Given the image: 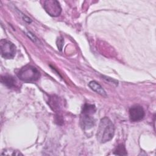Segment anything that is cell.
Listing matches in <instances>:
<instances>
[{
    "label": "cell",
    "mask_w": 156,
    "mask_h": 156,
    "mask_svg": "<svg viewBox=\"0 0 156 156\" xmlns=\"http://www.w3.org/2000/svg\"><path fill=\"white\" fill-rule=\"evenodd\" d=\"M1 82L2 84L9 88H14L16 86V80L11 76H2L1 78Z\"/></svg>",
    "instance_id": "52a82bcc"
},
{
    "label": "cell",
    "mask_w": 156,
    "mask_h": 156,
    "mask_svg": "<svg viewBox=\"0 0 156 156\" xmlns=\"http://www.w3.org/2000/svg\"><path fill=\"white\" fill-rule=\"evenodd\" d=\"M115 134V126L111 120L107 117L102 118L100 121L96 137L101 143L111 140Z\"/></svg>",
    "instance_id": "6da1fadb"
},
{
    "label": "cell",
    "mask_w": 156,
    "mask_h": 156,
    "mask_svg": "<svg viewBox=\"0 0 156 156\" xmlns=\"http://www.w3.org/2000/svg\"><path fill=\"white\" fill-rule=\"evenodd\" d=\"M63 40L62 38H58L57 40V45L58 48L61 50L62 49V46H63Z\"/></svg>",
    "instance_id": "7c38bea8"
},
{
    "label": "cell",
    "mask_w": 156,
    "mask_h": 156,
    "mask_svg": "<svg viewBox=\"0 0 156 156\" xmlns=\"http://www.w3.org/2000/svg\"><path fill=\"white\" fill-rule=\"evenodd\" d=\"M16 74L20 80L25 82H35L40 77V73L37 68L29 65L23 66Z\"/></svg>",
    "instance_id": "3957f363"
},
{
    "label": "cell",
    "mask_w": 156,
    "mask_h": 156,
    "mask_svg": "<svg viewBox=\"0 0 156 156\" xmlns=\"http://www.w3.org/2000/svg\"><path fill=\"white\" fill-rule=\"evenodd\" d=\"M96 112V107L94 105L85 104L82 109L80 123L83 129L89 130L94 125L93 115Z\"/></svg>",
    "instance_id": "7a4b0ae2"
},
{
    "label": "cell",
    "mask_w": 156,
    "mask_h": 156,
    "mask_svg": "<svg viewBox=\"0 0 156 156\" xmlns=\"http://www.w3.org/2000/svg\"><path fill=\"white\" fill-rule=\"evenodd\" d=\"M88 86L90 87V88L93 90L94 91L96 92L97 93L104 96H106V93L104 90V89L102 88V87L97 82L93 80L89 82L88 83Z\"/></svg>",
    "instance_id": "ba28073f"
},
{
    "label": "cell",
    "mask_w": 156,
    "mask_h": 156,
    "mask_svg": "<svg viewBox=\"0 0 156 156\" xmlns=\"http://www.w3.org/2000/svg\"><path fill=\"white\" fill-rule=\"evenodd\" d=\"M2 155H23L20 152L12 149H5L1 153Z\"/></svg>",
    "instance_id": "30bf717a"
},
{
    "label": "cell",
    "mask_w": 156,
    "mask_h": 156,
    "mask_svg": "<svg viewBox=\"0 0 156 156\" xmlns=\"http://www.w3.org/2000/svg\"><path fill=\"white\" fill-rule=\"evenodd\" d=\"M114 154L118 155H126L127 154L125 146L122 144H118L114 151Z\"/></svg>",
    "instance_id": "9c48e42d"
},
{
    "label": "cell",
    "mask_w": 156,
    "mask_h": 156,
    "mask_svg": "<svg viewBox=\"0 0 156 156\" xmlns=\"http://www.w3.org/2000/svg\"><path fill=\"white\" fill-rule=\"evenodd\" d=\"M144 115V110L140 105H135L129 109V118L130 121L133 122H136L143 119Z\"/></svg>",
    "instance_id": "8992f818"
},
{
    "label": "cell",
    "mask_w": 156,
    "mask_h": 156,
    "mask_svg": "<svg viewBox=\"0 0 156 156\" xmlns=\"http://www.w3.org/2000/svg\"><path fill=\"white\" fill-rule=\"evenodd\" d=\"M43 7L46 12L52 16H57L61 13L62 9L57 1H44Z\"/></svg>",
    "instance_id": "5b68a950"
},
{
    "label": "cell",
    "mask_w": 156,
    "mask_h": 156,
    "mask_svg": "<svg viewBox=\"0 0 156 156\" xmlns=\"http://www.w3.org/2000/svg\"><path fill=\"white\" fill-rule=\"evenodd\" d=\"M0 51L3 58L12 59L15 55L16 46L11 41L6 39H2L0 41Z\"/></svg>",
    "instance_id": "277c9868"
},
{
    "label": "cell",
    "mask_w": 156,
    "mask_h": 156,
    "mask_svg": "<svg viewBox=\"0 0 156 156\" xmlns=\"http://www.w3.org/2000/svg\"><path fill=\"white\" fill-rule=\"evenodd\" d=\"M26 35L28 36V37L31 40H32L34 42H37V41L38 40H37V38L32 34V33H31V32H27V34H26Z\"/></svg>",
    "instance_id": "8fae6325"
}]
</instances>
